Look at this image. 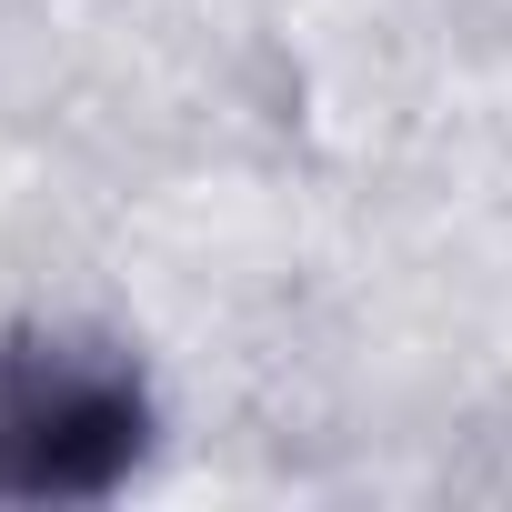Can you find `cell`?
<instances>
[{
	"instance_id": "6da1fadb",
	"label": "cell",
	"mask_w": 512,
	"mask_h": 512,
	"mask_svg": "<svg viewBox=\"0 0 512 512\" xmlns=\"http://www.w3.org/2000/svg\"><path fill=\"white\" fill-rule=\"evenodd\" d=\"M151 452V392L121 342L11 322L0 332V502H101Z\"/></svg>"
}]
</instances>
